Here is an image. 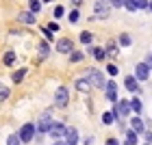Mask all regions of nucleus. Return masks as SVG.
<instances>
[{
    "label": "nucleus",
    "mask_w": 152,
    "mask_h": 145,
    "mask_svg": "<svg viewBox=\"0 0 152 145\" xmlns=\"http://www.w3.org/2000/svg\"><path fill=\"white\" fill-rule=\"evenodd\" d=\"M67 100H70V93H67V89H65V87H59L57 93H54V106L63 108V106H67Z\"/></svg>",
    "instance_id": "obj_3"
},
{
    "label": "nucleus",
    "mask_w": 152,
    "mask_h": 145,
    "mask_svg": "<svg viewBox=\"0 0 152 145\" xmlns=\"http://www.w3.org/2000/svg\"><path fill=\"white\" fill-rule=\"evenodd\" d=\"M150 9H152V2H150Z\"/></svg>",
    "instance_id": "obj_44"
},
{
    "label": "nucleus",
    "mask_w": 152,
    "mask_h": 145,
    "mask_svg": "<svg viewBox=\"0 0 152 145\" xmlns=\"http://www.w3.org/2000/svg\"><path fill=\"white\" fill-rule=\"evenodd\" d=\"M41 2H50V0H41Z\"/></svg>",
    "instance_id": "obj_42"
},
{
    "label": "nucleus",
    "mask_w": 152,
    "mask_h": 145,
    "mask_svg": "<svg viewBox=\"0 0 152 145\" xmlns=\"http://www.w3.org/2000/svg\"><path fill=\"white\" fill-rule=\"evenodd\" d=\"M65 132H67V128L63 126V123H57V121H54L52 126H50V132H48V134H50L52 139H59V136H63Z\"/></svg>",
    "instance_id": "obj_6"
},
{
    "label": "nucleus",
    "mask_w": 152,
    "mask_h": 145,
    "mask_svg": "<svg viewBox=\"0 0 152 145\" xmlns=\"http://www.w3.org/2000/svg\"><path fill=\"white\" fill-rule=\"evenodd\" d=\"M150 67H152V59H150Z\"/></svg>",
    "instance_id": "obj_43"
},
{
    "label": "nucleus",
    "mask_w": 152,
    "mask_h": 145,
    "mask_svg": "<svg viewBox=\"0 0 152 145\" xmlns=\"http://www.w3.org/2000/svg\"><path fill=\"white\" fill-rule=\"evenodd\" d=\"M18 20H20V22H24V24H33L37 20V15L33 11H22V13H18Z\"/></svg>",
    "instance_id": "obj_11"
},
{
    "label": "nucleus",
    "mask_w": 152,
    "mask_h": 145,
    "mask_svg": "<svg viewBox=\"0 0 152 145\" xmlns=\"http://www.w3.org/2000/svg\"><path fill=\"white\" fill-rule=\"evenodd\" d=\"M107 72L111 74V76H115V74H117V67H115V65H109V67H107Z\"/></svg>",
    "instance_id": "obj_35"
},
{
    "label": "nucleus",
    "mask_w": 152,
    "mask_h": 145,
    "mask_svg": "<svg viewBox=\"0 0 152 145\" xmlns=\"http://www.w3.org/2000/svg\"><path fill=\"white\" fill-rule=\"evenodd\" d=\"M104 91H107V100L109 102H115L117 100V85L113 80H107V89H104Z\"/></svg>",
    "instance_id": "obj_9"
},
{
    "label": "nucleus",
    "mask_w": 152,
    "mask_h": 145,
    "mask_svg": "<svg viewBox=\"0 0 152 145\" xmlns=\"http://www.w3.org/2000/svg\"><path fill=\"white\" fill-rule=\"evenodd\" d=\"M89 87H91V82H89V78H78L76 80V89H78V91H89Z\"/></svg>",
    "instance_id": "obj_13"
},
{
    "label": "nucleus",
    "mask_w": 152,
    "mask_h": 145,
    "mask_svg": "<svg viewBox=\"0 0 152 145\" xmlns=\"http://www.w3.org/2000/svg\"><path fill=\"white\" fill-rule=\"evenodd\" d=\"M109 54H111V57H115V54H117V48H115V44H111V46H109V50H107Z\"/></svg>",
    "instance_id": "obj_32"
},
{
    "label": "nucleus",
    "mask_w": 152,
    "mask_h": 145,
    "mask_svg": "<svg viewBox=\"0 0 152 145\" xmlns=\"http://www.w3.org/2000/svg\"><path fill=\"white\" fill-rule=\"evenodd\" d=\"M48 30L54 33V30H59V26H57V24H48Z\"/></svg>",
    "instance_id": "obj_38"
},
{
    "label": "nucleus",
    "mask_w": 152,
    "mask_h": 145,
    "mask_svg": "<svg viewBox=\"0 0 152 145\" xmlns=\"http://www.w3.org/2000/svg\"><path fill=\"white\" fill-rule=\"evenodd\" d=\"M107 145H120V143H117L115 139H109V141H107Z\"/></svg>",
    "instance_id": "obj_39"
},
{
    "label": "nucleus",
    "mask_w": 152,
    "mask_h": 145,
    "mask_svg": "<svg viewBox=\"0 0 152 145\" xmlns=\"http://www.w3.org/2000/svg\"><path fill=\"white\" fill-rule=\"evenodd\" d=\"M24 76H26V70H18L15 74H13V82H22Z\"/></svg>",
    "instance_id": "obj_20"
},
{
    "label": "nucleus",
    "mask_w": 152,
    "mask_h": 145,
    "mask_svg": "<svg viewBox=\"0 0 152 145\" xmlns=\"http://www.w3.org/2000/svg\"><path fill=\"white\" fill-rule=\"evenodd\" d=\"M124 7H126L128 11H137V4H135V0H126V4H124Z\"/></svg>",
    "instance_id": "obj_27"
},
{
    "label": "nucleus",
    "mask_w": 152,
    "mask_h": 145,
    "mask_svg": "<svg viewBox=\"0 0 152 145\" xmlns=\"http://www.w3.org/2000/svg\"><path fill=\"white\" fill-rule=\"evenodd\" d=\"M44 35H46L48 39H52V35H54V33H52V30H48V26H46V28H44Z\"/></svg>",
    "instance_id": "obj_36"
},
{
    "label": "nucleus",
    "mask_w": 152,
    "mask_h": 145,
    "mask_svg": "<svg viewBox=\"0 0 152 145\" xmlns=\"http://www.w3.org/2000/svg\"><path fill=\"white\" fill-rule=\"evenodd\" d=\"M130 110H133V108H130V102H128V100H122L120 104L115 106V110H113V115H122V117H126V115L130 113Z\"/></svg>",
    "instance_id": "obj_8"
},
{
    "label": "nucleus",
    "mask_w": 152,
    "mask_h": 145,
    "mask_svg": "<svg viewBox=\"0 0 152 145\" xmlns=\"http://www.w3.org/2000/svg\"><path fill=\"white\" fill-rule=\"evenodd\" d=\"M130 108H133L135 113H141V102L139 100H133V102H130Z\"/></svg>",
    "instance_id": "obj_23"
},
{
    "label": "nucleus",
    "mask_w": 152,
    "mask_h": 145,
    "mask_svg": "<svg viewBox=\"0 0 152 145\" xmlns=\"http://www.w3.org/2000/svg\"><path fill=\"white\" fill-rule=\"evenodd\" d=\"M2 61H4V65H13V61H15V54H13V52H7Z\"/></svg>",
    "instance_id": "obj_22"
},
{
    "label": "nucleus",
    "mask_w": 152,
    "mask_h": 145,
    "mask_svg": "<svg viewBox=\"0 0 152 145\" xmlns=\"http://www.w3.org/2000/svg\"><path fill=\"white\" fill-rule=\"evenodd\" d=\"M70 22H78V11H70Z\"/></svg>",
    "instance_id": "obj_30"
},
{
    "label": "nucleus",
    "mask_w": 152,
    "mask_h": 145,
    "mask_svg": "<svg viewBox=\"0 0 152 145\" xmlns=\"http://www.w3.org/2000/svg\"><path fill=\"white\" fill-rule=\"evenodd\" d=\"M96 17H109V4L104 0H100V2H96Z\"/></svg>",
    "instance_id": "obj_10"
},
{
    "label": "nucleus",
    "mask_w": 152,
    "mask_h": 145,
    "mask_svg": "<svg viewBox=\"0 0 152 145\" xmlns=\"http://www.w3.org/2000/svg\"><path fill=\"white\" fill-rule=\"evenodd\" d=\"M54 121H50V110H46L44 115H41V119L37 123V132H50V126Z\"/></svg>",
    "instance_id": "obj_4"
},
{
    "label": "nucleus",
    "mask_w": 152,
    "mask_h": 145,
    "mask_svg": "<svg viewBox=\"0 0 152 145\" xmlns=\"http://www.w3.org/2000/svg\"><path fill=\"white\" fill-rule=\"evenodd\" d=\"M80 41L83 44H89L91 41V33H80Z\"/></svg>",
    "instance_id": "obj_26"
},
{
    "label": "nucleus",
    "mask_w": 152,
    "mask_h": 145,
    "mask_svg": "<svg viewBox=\"0 0 152 145\" xmlns=\"http://www.w3.org/2000/svg\"><path fill=\"white\" fill-rule=\"evenodd\" d=\"M133 130H135L137 134H141V132H143V121L139 119V117H133Z\"/></svg>",
    "instance_id": "obj_16"
},
{
    "label": "nucleus",
    "mask_w": 152,
    "mask_h": 145,
    "mask_svg": "<svg viewBox=\"0 0 152 145\" xmlns=\"http://www.w3.org/2000/svg\"><path fill=\"white\" fill-rule=\"evenodd\" d=\"M126 145H137V132L135 130H128L126 132Z\"/></svg>",
    "instance_id": "obj_17"
},
{
    "label": "nucleus",
    "mask_w": 152,
    "mask_h": 145,
    "mask_svg": "<svg viewBox=\"0 0 152 145\" xmlns=\"http://www.w3.org/2000/svg\"><path fill=\"white\" fill-rule=\"evenodd\" d=\"M124 85H126L128 91H137V78L135 76H126V78H124Z\"/></svg>",
    "instance_id": "obj_14"
},
{
    "label": "nucleus",
    "mask_w": 152,
    "mask_h": 145,
    "mask_svg": "<svg viewBox=\"0 0 152 145\" xmlns=\"http://www.w3.org/2000/svg\"><path fill=\"white\" fill-rule=\"evenodd\" d=\"M87 50L91 52V54H94V57L98 59V61H102V59H104V54H107V50H104V48H87Z\"/></svg>",
    "instance_id": "obj_15"
},
{
    "label": "nucleus",
    "mask_w": 152,
    "mask_h": 145,
    "mask_svg": "<svg viewBox=\"0 0 152 145\" xmlns=\"http://www.w3.org/2000/svg\"><path fill=\"white\" fill-rule=\"evenodd\" d=\"M87 78H89V82H91L94 87H98V89H107V80H104V76H102L98 70H87Z\"/></svg>",
    "instance_id": "obj_1"
},
{
    "label": "nucleus",
    "mask_w": 152,
    "mask_h": 145,
    "mask_svg": "<svg viewBox=\"0 0 152 145\" xmlns=\"http://www.w3.org/2000/svg\"><path fill=\"white\" fill-rule=\"evenodd\" d=\"M57 50H59V52H63V54L72 52V50H74V44H72V39H67V37L59 39V41H57Z\"/></svg>",
    "instance_id": "obj_5"
},
{
    "label": "nucleus",
    "mask_w": 152,
    "mask_h": 145,
    "mask_svg": "<svg viewBox=\"0 0 152 145\" xmlns=\"http://www.w3.org/2000/svg\"><path fill=\"white\" fill-rule=\"evenodd\" d=\"M113 7H122V4H126V0H109Z\"/></svg>",
    "instance_id": "obj_33"
},
{
    "label": "nucleus",
    "mask_w": 152,
    "mask_h": 145,
    "mask_svg": "<svg viewBox=\"0 0 152 145\" xmlns=\"http://www.w3.org/2000/svg\"><path fill=\"white\" fill-rule=\"evenodd\" d=\"M120 44H122V46H130V37H128V35H122V37H120Z\"/></svg>",
    "instance_id": "obj_29"
},
{
    "label": "nucleus",
    "mask_w": 152,
    "mask_h": 145,
    "mask_svg": "<svg viewBox=\"0 0 152 145\" xmlns=\"http://www.w3.org/2000/svg\"><path fill=\"white\" fill-rule=\"evenodd\" d=\"M143 136H146V141L152 143V132H143Z\"/></svg>",
    "instance_id": "obj_37"
},
{
    "label": "nucleus",
    "mask_w": 152,
    "mask_h": 145,
    "mask_svg": "<svg viewBox=\"0 0 152 145\" xmlns=\"http://www.w3.org/2000/svg\"><path fill=\"white\" fill-rule=\"evenodd\" d=\"M135 4H137V9H146V7H150L148 0H135Z\"/></svg>",
    "instance_id": "obj_25"
},
{
    "label": "nucleus",
    "mask_w": 152,
    "mask_h": 145,
    "mask_svg": "<svg viewBox=\"0 0 152 145\" xmlns=\"http://www.w3.org/2000/svg\"><path fill=\"white\" fill-rule=\"evenodd\" d=\"M28 4H31V11L37 15V13H39V9H41V0H28Z\"/></svg>",
    "instance_id": "obj_18"
},
{
    "label": "nucleus",
    "mask_w": 152,
    "mask_h": 145,
    "mask_svg": "<svg viewBox=\"0 0 152 145\" xmlns=\"http://www.w3.org/2000/svg\"><path fill=\"white\" fill-rule=\"evenodd\" d=\"M7 98H9V87H4L2 82H0V102H4Z\"/></svg>",
    "instance_id": "obj_19"
},
{
    "label": "nucleus",
    "mask_w": 152,
    "mask_h": 145,
    "mask_svg": "<svg viewBox=\"0 0 152 145\" xmlns=\"http://www.w3.org/2000/svg\"><path fill=\"white\" fill-rule=\"evenodd\" d=\"M148 76H150V65L139 63V65H137V70H135V78L137 80H146Z\"/></svg>",
    "instance_id": "obj_7"
},
{
    "label": "nucleus",
    "mask_w": 152,
    "mask_h": 145,
    "mask_svg": "<svg viewBox=\"0 0 152 145\" xmlns=\"http://www.w3.org/2000/svg\"><path fill=\"white\" fill-rule=\"evenodd\" d=\"M63 13H65L63 7H54V17H63Z\"/></svg>",
    "instance_id": "obj_28"
},
{
    "label": "nucleus",
    "mask_w": 152,
    "mask_h": 145,
    "mask_svg": "<svg viewBox=\"0 0 152 145\" xmlns=\"http://www.w3.org/2000/svg\"><path fill=\"white\" fill-rule=\"evenodd\" d=\"M39 48H41V50H39V52H41V57H46V54H48V44H41Z\"/></svg>",
    "instance_id": "obj_34"
},
{
    "label": "nucleus",
    "mask_w": 152,
    "mask_h": 145,
    "mask_svg": "<svg viewBox=\"0 0 152 145\" xmlns=\"http://www.w3.org/2000/svg\"><path fill=\"white\" fill-rule=\"evenodd\" d=\"M113 117H115L113 113H104V115H102V123H111V121H113Z\"/></svg>",
    "instance_id": "obj_24"
},
{
    "label": "nucleus",
    "mask_w": 152,
    "mask_h": 145,
    "mask_svg": "<svg viewBox=\"0 0 152 145\" xmlns=\"http://www.w3.org/2000/svg\"><path fill=\"white\" fill-rule=\"evenodd\" d=\"M78 141V132H76V128H67L65 132V145H76Z\"/></svg>",
    "instance_id": "obj_12"
},
{
    "label": "nucleus",
    "mask_w": 152,
    "mask_h": 145,
    "mask_svg": "<svg viewBox=\"0 0 152 145\" xmlns=\"http://www.w3.org/2000/svg\"><path fill=\"white\" fill-rule=\"evenodd\" d=\"M72 2H74V4H80V2H83V0H72Z\"/></svg>",
    "instance_id": "obj_40"
},
{
    "label": "nucleus",
    "mask_w": 152,
    "mask_h": 145,
    "mask_svg": "<svg viewBox=\"0 0 152 145\" xmlns=\"http://www.w3.org/2000/svg\"><path fill=\"white\" fill-rule=\"evenodd\" d=\"M35 132H37V126L35 123H24L22 128H20V141L22 143H28V141H33V136H35Z\"/></svg>",
    "instance_id": "obj_2"
},
{
    "label": "nucleus",
    "mask_w": 152,
    "mask_h": 145,
    "mask_svg": "<svg viewBox=\"0 0 152 145\" xmlns=\"http://www.w3.org/2000/svg\"><path fill=\"white\" fill-rule=\"evenodd\" d=\"M22 141H20V134H11L9 139H7V145H20Z\"/></svg>",
    "instance_id": "obj_21"
},
{
    "label": "nucleus",
    "mask_w": 152,
    "mask_h": 145,
    "mask_svg": "<svg viewBox=\"0 0 152 145\" xmlns=\"http://www.w3.org/2000/svg\"><path fill=\"white\" fill-rule=\"evenodd\" d=\"M54 145H65V143H61V141H57V143H54Z\"/></svg>",
    "instance_id": "obj_41"
},
{
    "label": "nucleus",
    "mask_w": 152,
    "mask_h": 145,
    "mask_svg": "<svg viewBox=\"0 0 152 145\" xmlns=\"http://www.w3.org/2000/svg\"><path fill=\"white\" fill-rule=\"evenodd\" d=\"M80 59H83V54H80V52H72V63H78Z\"/></svg>",
    "instance_id": "obj_31"
}]
</instances>
